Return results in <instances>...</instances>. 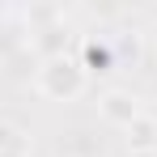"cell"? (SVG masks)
Returning <instances> with one entry per match:
<instances>
[{
  "instance_id": "cell-1",
  "label": "cell",
  "mask_w": 157,
  "mask_h": 157,
  "mask_svg": "<svg viewBox=\"0 0 157 157\" xmlns=\"http://www.w3.org/2000/svg\"><path fill=\"white\" fill-rule=\"evenodd\" d=\"M34 89L47 98V102H77L81 94L89 89V72L77 55H47L34 72Z\"/></svg>"
},
{
  "instance_id": "cell-4",
  "label": "cell",
  "mask_w": 157,
  "mask_h": 157,
  "mask_svg": "<svg viewBox=\"0 0 157 157\" xmlns=\"http://www.w3.org/2000/svg\"><path fill=\"white\" fill-rule=\"evenodd\" d=\"M0 157H34V136L4 115H0Z\"/></svg>"
},
{
  "instance_id": "cell-3",
  "label": "cell",
  "mask_w": 157,
  "mask_h": 157,
  "mask_svg": "<svg viewBox=\"0 0 157 157\" xmlns=\"http://www.w3.org/2000/svg\"><path fill=\"white\" fill-rule=\"evenodd\" d=\"M81 64H85L89 77H106V72H115L119 59H115L110 38H85V43H81Z\"/></svg>"
},
{
  "instance_id": "cell-2",
  "label": "cell",
  "mask_w": 157,
  "mask_h": 157,
  "mask_svg": "<svg viewBox=\"0 0 157 157\" xmlns=\"http://www.w3.org/2000/svg\"><path fill=\"white\" fill-rule=\"evenodd\" d=\"M98 110H102V119L110 123V128H123V132H128L132 123H140V119H144V106H140V98H136L132 89H119V85L102 89Z\"/></svg>"
},
{
  "instance_id": "cell-6",
  "label": "cell",
  "mask_w": 157,
  "mask_h": 157,
  "mask_svg": "<svg viewBox=\"0 0 157 157\" xmlns=\"http://www.w3.org/2000/svg\"><path fill=\"white\" fill-rule=\"evenodd\" d=\"M110 47H115V59H119V64H136V59H140V43H136V38H119V43H115V38H110Z\"/></svg>"
},
{
  "instance_id": "cell-5",
  "label": "cell",
  "mask_w": 157,
  "mask_h": 157,
  "mask_svg": "<svg viewBox=\"0 0 157 157\" xmlns=\"http://www.w3.org/2000/svg\"><path fill=\"white\" fill-rule=\"evenodd\" d=\"M128 144L136 149V153H140V149H153V144H157V123L149 119V115H144L140 123H132V128H128Z\"/></svg>"
}]
</instances>
